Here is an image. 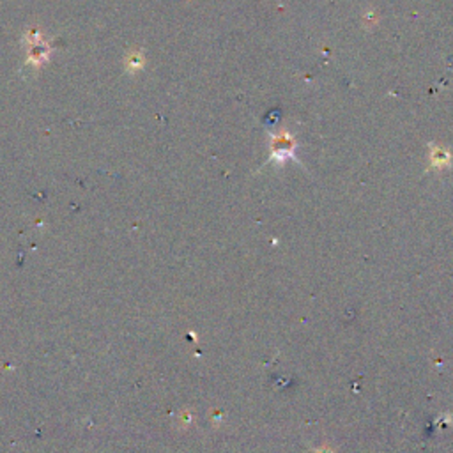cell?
<instances>
[{"label":"cell","mask_w":453,"mask_h":453,"mask_svg":"<svg viewBox=\"0 0 453 453\" xmlns=\"http://www.w3.org/2000/svg\"><path fill=\"white\" fill-rule=\"evenodd\" d=\"M319 453H330V451H328V449H322V451H319Z\"/></svg>","instance_id":"obj_1"}]
</instances>
